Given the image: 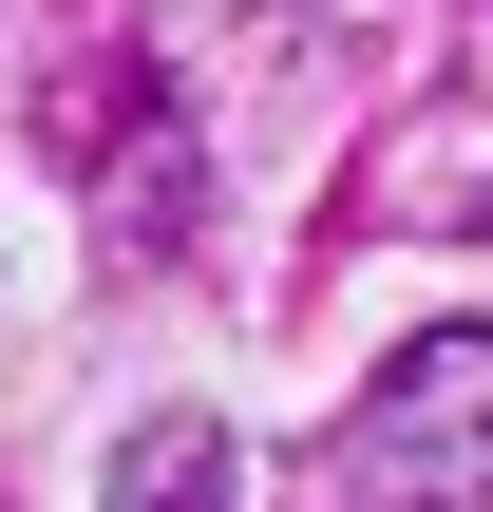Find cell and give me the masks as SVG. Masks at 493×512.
Here are the masks:
<instances>
[{
    "label": "cell",
    "mask_w": 493,
    "mask_h": 512,
    "mask_svg": "<svg viewBox=\"0 0 493 512\" xmlns=\"http://www.w3.org/2000/svg\"><path fill=\"white\" fill-rule=\"evenodd\" d=\"M114 512H228V418H152L114 456Z\"/></svg>",
    "instance_id": "obj_2"
},
{
    "label": "cell",
    "mask_w": 493,
    "mask_h": 512,
    "mask_svg": "<svg viewBox=\"0 0 493 512\" xmlns=\"http://www.w3.org/2000/svg\"><path fill=\"white\" fill-rule=\"evenodd\" d=\"M361 494L380 512H493V323H437L361 380Z\"/></svg>",
    "instance_id": "obj_1"
}]
</instances>
